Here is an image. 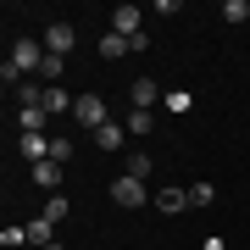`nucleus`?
<instances>
[{
    "mask_svg": "<svg viewBox=\"0 0 250 250\" xmlns=\"http://www.w3.org/2000/svg\"><path fill=\"white\" fill-rule=\"evenodd\" d=\"M72 45H78V28H72V22H50L45 28V56H62V62H67Z\"/></svg>",
    "mask_w": 250,
    "mask_h": 250,
    "instance_id": "7ed1b4c3",
    "label": "nucleus"
},
{
    "mask_svg": "<svg viewBox=\"0 0 250 250\" xmlns=\"http://www.w3.org/2000/svg\"><path fill=\"white\" fill-rule=\"evenodd\" d=\"M211 200H217V184H206V178L189 184V206H211Z\"/></svg>",
    "mask_w": 250,
    "mask_h": 250,
    "instance_id": "6ab92c4d",
    "label": "nucleus"
},
{
    "mask_svg": "<svg viewBox=\"0 0 250 250\" xmlns=\"http://www.w3.org/2000/svg\"><path fill=\"white\" fill-rule=\"evenodd\" d=\"M128 95H134V106H139V111H150V106H161V100H167V95H161V83H156V78H139V83H134Z\"/></svg>",
    "mask_w": 250,
    "mask_h": 250,
    "instance_id": "0eeeda50",
    "label": "nucleus"
},
{
    "mask_svg": "<svg viewBox=\"0 0 250 250\" xmlns=\"http://www.w3.org/2000/svg\"><path fill=\"white\" fill-rule=\"evenodd\" d=\"M34 189H56L62 195V161H39L34 167Z\"/></svg>",
    "mask_w": 250,
    "mask_h": 250,
    "instance_id": "6e6552de",
    "label": "nucleus"
},
{
    "mask_svg": "<svg viewBox=\"0 0 250 250\" xmlns=\"http://www.w3.org/2000/svg\"><path fill=\"white\" fill-rule=\"evenodd\" d=\"M17 156H28L39 167V161H50V139L45 134H17Z\"/></svg>",
    "mask_w": 250,
    "mask_h": 250,
    "instance_id": "423d86ee",
    "label": "nucleus"
},
{
    "mask_svg": "<svg viewBox=\"0 0 250 250\" xmlns=\"http://www.w3.org/2000/svg\"><path fill=\"white\" fill-rule=\"evenodd\" d=\"M200 250H228V239H223V233H206V239H200Z\"/></svg>",
    "mask_w": 250,
    "mask_h": 250,
    "instance_id": "5701e85b",
    "label": "nucleus"
},
{
    "mask_svg": "<svg viewBox=\"0 0 250 250\" xmlns=\"http://www.w3.org/2000/svg\"><path fill=\"white\" fill-rule=\"evenodd\" d=\"M156 206H161V211H184V206H189V189H161Z\"/></svg>",
    "mask_w": 250,
    "mask_h": 250,
    "instance_id": "dca6fc26",
    "label": "nucleus"
},
{
    "mask_svg": "<svg viewBox=\"0 0 250 250\" xmlns=\"http://www.w3.org/2000/svg\"><path fill=\"white\" fill-rule=\"evenodd\" d=\"M167 111H178V117H189V106H195V95L189 89H167V100H161Z\"/></svg>",
    "mask_w": 250,
    "mask_h": 250,
    "instance_id": "a211bd4d",
    "label": "nucleus"
},
{
    "mask_svg": "<svg viewBox=\"0 0 250 250\" xmlns=\"http://www.w3.org/2000/svg\"><path fill=\"white\" fill-rule=\"evenodd\" d=\"M111 200H117V206H128V211H134V206H145V184H139V178H128V172H123V178L111 184Z\"/></svg>",
    "mask_w": 250,
    "mask_h": 250,
    "instance_id": "39448f33",
    "label": "nucleus"
},
{
    "mask_svg": "<svg viewBox=\"0 0 250 250\" xmlns=\"http://www.w3.org/2000/svg\"><path fill=\"white\" fill-rule=\"evenodd\" d=\"M45 250H62V245H45Z\"/></svg>",
    "mask_w": 250,
    "mask_h": 250,
    "instance_id": "b1692460",
    "label": "nucleus"
},
{
    "mask_svg": "<svg viewBox=\"0 0 250 250\" xmlns=\"http://www.w3.org/2000/svg\"><path fill=\"white\" fill-rule=\"evenodd\" d=\"M223 17H228V22H245V17H250V0H228Z\"/></svg>",
    "mask_w": 250,
    "mask_h": 250,
    "instance_id": "412c9836",
    "label": "nucleus"
},
{
    "mask_svg": "<svg viewBox=\"0 0 250 250\" xmlns=\"http://www.w3.org/2000/svg\"><path fill=\"white\" fill-rule=\"evenodd\" d=\"M17 123H22V134H45V123H50V111H45V106H28V111L17 117Z\"/></svg>",
    "mask_w": 250,
    "mask_h": 250,
    "instance_id": "f8f14e48",
    "label": "nucleus"
},
{
    "mask_svg": "<svg viewBox=\"0 0 250 250\" xmlns=\"http://www.w3.org/2000/svg\"><path fill=\"white\" fill-rule=\"evenodd\" d=\"M72 117H78V123H83V128L95 134V128H106V100H100V95H78Z\"/></svg>",
    "mask_w": 250,
    "mask_h": 250,
    "instance_id": "20e7f679",
    "label": "nucleus"
},
{
    "mask_svg": "<svg viewBox=\"0 0 250 250\" xmlns=\"http://www.w3.org/2000/svg\"><path fill=\"white\" fill-rule=\"evenodd\" d=\"M28 245H39V250L56 245V223H50V217H34V223H28Z\"/></svg>",
    "mask_w": 250,
    "mask_h": 250,
    "instance_id": "9d476101",
    "label": "nucleus"
},
{
    "mask_svg": "<svg viewBox=\"0 0 250 250\" xmlns=\"http://www.w3.org/2000/svg\"><path fill=\"white\" fill-rule=\"evenodd\" d=\"M123 128H128V134H150V128H156V111H139V106H134Z\"/></svg>",
    "mask_w": 250,
    "mask_h": 250,
    "instance_id": "2eb2a0df",
    "label": "nucleus"
},
{
    "mask_svg": "<svg viewBox=\"0 0 250 250\" xmlns=\"http://www.w3.org/2000/svg\"><path fill=\"white\" fill-rule=\"evenodd\" d=\"M100 56H106V62L128 56V39H123V34H100Z\"/></svg>",
    "mask_w": 250,
    "mask_h": 250,
    "instance_id": "f3484780",
    "label": "nucleus"
},
{
    "mask_svg": "<svg viewBox=\"0 0 250 250\" xmlns=\"http://www.w3.org/2000/svg\"><path fill=\"white\" fill-rule=\"evenodd\" d=\"M123 139H128V128H123V123H106V128H95V145H100V150H123Z\"/></svg>",
    "mask_w": 250,
    "mask_h": 250,
    "instance_id": "1a4fd4ad",
    "label": "nucleus"
},
{
    "mask_svg": "<svg viewBox=\"0 0 250 250\" xmlns=\"http://www.w3.org/2000/svg\"><path fill=\"white\" fill-rule=\"evenodd\" d=\"M17 106H22V111H28V106H45V83H34V78L17 83Z\"/></svg>",
    "mask_w": 250,
    "mask_h": 250,
    "instance_id": "ddd939ff",
    "label": "nucleus"
},
{
    "mask_svg": "<svg viewBox=\"0 0 250 250\" xmlns=\"http://www.w3.org/2000/svg\"><path fill=\"white\" fill-rule=\"evenodd\" d=\"M39 67H45V39H17V45H11V62L0 67V78L17 89L22 72H39Z\"/></svg>",
    "mask_w": 250,
    "mask_h": 250,
    "instance_id": "f257e3e1",
    "label": "nucleus"
},
{
    "mask_svg": "<svg viewBox=\"0 0 250 250\" xmlns=\"http://www.w3.org/2000/svg\"><path fill=\"white\" fill-rule=\"evenodd\" d=\"M67 211H72V206H67V195H50V200H45V211H39V217H50V223H62Z\"/></svg>",
    "mask_w": 250,
    "mask_h": 250,
    "instance_id": "aec40b11",
    "label": "nucleus"
},
{
    "mask_svg": "<svg viewBox=\"0 0 250 250\" xmlns=\"http://www.w3.org/2000/svg\"><path fill=\"white\" fill-rule=\"evenodd\" d=\"M72 106H78V95H67L62 83H56V89H45V111H50V117H56V111H72Z\"/></svg>",
    "mask_w": 250,
    "mask_h": 250,
    "instance_id": "9b49d317",
    "label": "nucleus"
},
{
    "mask_svg": "<svg viewBox=\"0 0 250 250\" xmlns=\"http://www.w3.org/2000/svg\"><path fill=\"white\" fill-rule=\"evenodd\" d=\"M67 156H72V139L56 134V139H50V161H62V167H67Z\"/></svg>",
    "mask_w": 250,
    "mask_h": 250,
    "instance_id": "4be33fe9",
    "label": "nucleus"
},
{
    "mask_svg": "<svg viewBox=\"0 0 250 250\" xmlns=\"http://www.w3.org/2000/svg\"><path fill=\"white\" fill-rule=\"evenodd\" d=\"M111 34H123V39H139V34H145V11L134 6V0L111 6Z\"/></svg>",
    "mask_w": 250,
    "mask_h": 250,
    "instance_id": "f03ea898",
    "label": "nucleus"
},
{
    "mask_svg": "<svg viewBox=\"0 0 250 250\" xmlns=\"http://www.w3.org/2000/svg\"><path fill=\"white\" fill-rule=\"evenodd\" d=\"M150 167H156V161L145 156V150H128V167H123V172H128V178H139V184H145V178H150Z\"/></svg>",
    "mask_w": 250,
    "mask_h": 250,
    "instance_id": "4468645a",
    "label": "nucleus"
}]
</instances>
